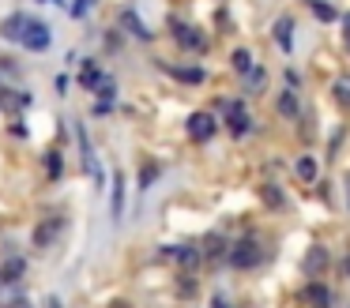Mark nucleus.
Wrapping results in <instances>:
<instances>
[{"label":"nucleus","instance_id":"nucleus-27","mask_svg":"<svg viewBox=\"0 0 350 308\" xmlns=\"http://www.w3.org/2000/svg\"><path fill=\"white\" fill-rule=\"evenodd\" d=\"M91 8H94V0H76V4L68 8V12H72V19H83V15L91 12Z\"/></svg>","mask_w":350,"mask_h":308},{"label":"nucleus","instance_id":"nucleus-33","mask_svg":"<svg viewBox=\"0 0 350 308\" xmlns=\"http://www.w3.org/2000/svg\"><path fill=\"white\" fill-rule=\"evenodd\" d=\"M46 308H61V300H57V297H53V300H46Z\"/></svg>","mask_w":350,"mask_h":308},{"label":"nucleus","instance_id":"nucleus-15","mask_svg":"<svg viewBox=\"0 0 350 308\" xmlns=\"http://www.w3.org/2000/svg\"><path fill=\"white\" fill-rule=\"evenodd\" d=\"M124 218V173H113V222Z\"/></svg>","mask_w":350,"mask_h":308},{"label":"nucleus","instance_id":"nucleus-19","mask_svg":"<svg viewBox=\"0 0 350 308\" xmlns=\"http://www.w3.org/2000/svg\"><path fill=\"white\" fill-rule=\"evenodd\" d=\"M23 270H27L23 260H8L0 267V282H16V278H23Z\"/></svg>","mask_w":350,"mask_h":308},{"label":"nucleus","instance_id":"nucleus-11","mask_svg":"<svg viewBox=\"0 0 350 308\" xmlns=\"http://www.w3.org/2000/svg\"><path fill=\"white\" fill-rule=\"evenodd\" d=\"M121 27H124V30H129V34H132V38H139V42H151V38H154V34H151V30H147V23H144V19H139V15H136V12H121Z\"/></svg>","mask_w":350,"mask_h":308},{"label":"nucleus","instance_id":"nucleus-3","mask_svg":"<svg viewBox=\"0 0 350 308\" xmlns=\"http://www.w3.org/2000/svg\"><path fill=\"white\" fill-rule=\"evenodd\" d=\"M49 42H53V30H49V23L42 19H31V27H27V38H23V49L31 53H46Z\"/></svg>","mask_w":350,"mask_h":308},{"label":"nucleus","instance_id":"nucleus-1","mask_svg":"<svg viewBox=\"0 0 350 308\" xmlns=\"http://www.w3.org/2000/svg\"><path fill=\"white\" fill-rule=\"evenodd\" d=\"M226 263L234 270L256 267V263H260V244H256V240H237V244H230L226 248Z\"/></svg>","mask_w":350,"mask_h":308},{"label":"nucleus","instance_id":"nucleus-34","mask_svg":"<svg viewBox=\"0 0 350 308\" xmlns=\"http://www.w3.org/2000/svg\"><path fill=\"white\" fill-rule=\"evenodd\" d=\"M347 207H350V184H347Z\"/></svg>","mask_w":350,"mask_h":308},{"label":"nucleus","instance_id":"nucleus-12","mask_svg":"<svg viewBox=\"0 0 350 308\" xmlns=\"http://www.w3.org/2000/svg\"><path fill=\"white\" fill-rule=\"evenodd\" d=\"M305 300H312V308H332V290L320 282H309L305 285Z\"/></svg>","mask_w":350,"mask_h":308},{"label":"nucleus","instance_id":"nucleus-21","mask_svg":"<svg viewBox=\"0 0 350 308\" xmlns=\"http://www.w3.org/2000/svg\"><path fill=\"white\" fill-rule=\"evenodd\" d=\"M260 199H264L267 207L279 210V207H282V192H279V184H260Z\"/></svg>","mask_w":350,"mask_h":308},{"label":"nucleus","instance_id":"nucleus-5","mask_svg":"<svg viewBox=\"0 0 350 308\" xmlns=\"http://www.w3.org/2000/svg\"><path fill=\"white\" fill-rule=\"evenodd\" d=\"M76 139H79V150H83V165H87V173H91V180H94V184H102V180H106V173H102L98 158H94V150H91V139H87L83 124L76 128Z\"/></svg>","mask_w":350,"mask_h":308},{"label":"nucleus","instance_id":"nucleus-26","mask_svg":"<svg viewBox=\"0 0 350 308\" xmlns=\"http://www.w3.org/2000/svg\"><path fill=\"white\" fill-rule=\"evenodd\" d=\"M94 90H98V94H102V102H113V90H117V83L109 79V75H102V83H98V87H94Z\"/></svg>","mask_w":350,"mask_h":308},{"label":"nucleus","instance_id":"nucleus-20","mask_svg":"<svg viewBox=\"0 0 350 308\" xmlns=\"http://www.w3.org/2000/svg\"><path fill=\"white\" fill-rule=\"evenodd\" d=\"M297 109H301V105H297V94H294V90H286V94L279 98V113H282L286 120H294Z\"/></svg>","mask_w":350,"mask_h":308},{"label":"nucleus","instance_id":"nucleus-2","mask_svg":"<svg viewBox=\"0 0 350 308\" xmlns=\"http://www.w3.org/2000/svg\"><path fill=\"white\" fill-rule=\"evenodd\" d=\"M226 128H230V135H237V139L252 132V117H249V109H245L241 98L226 102Z\"/></svg>","mask_w":350,"mask_h":308},{"label":"nucleus","instance_id":"nucleus-14","mask_svg":"<svg viewBox=\"0 0 350 308\" xmlns=\"http://www.w3.org/2000/svg\"><path fill=\"white\" fill-rule=\"evenodd\" d=\"M98 83H102V72H98V64H94V60H83V68H79V87L94 90Z\"/></svg>","mask_w":350,"mask_h":308},{"label":"nucleus","instance_id":"nucleus-32","mask_svg":"<svg viewBox=\"0 0 350 308\" xmlns=\"http://www.w3.org/2000/svg\"><path fill=\"white\" fill-rule=\"evenodd\" d=\"M342 270L350 275V248H347V260H342Z\"/></svg>","mask_w":350,"mask_h":308},{"label":"nucleus","instance_id":"nucleus-16","mask_svg":"<svg viewBox=\"0 0 350 308\" xmlns=\"http://www.w3.org/2000/svg\"><path fill=\"white\" fill-rule=\"evenodd\" d=\"M294 173L305 180V184H312V180H317V158H309V154L297 158V162H294Z\"/></svg>","mask_w":350,"mask_h":308},{"label":"nucleus","instance_id":"nucleus-7","mask_svg":"<svg viewBox=\"0 0 350 308\" xmlns=\"http://www.w3.org/2000/svg\"><path fill=\"white\" fill-rule=\"evenodd\" d=\"M215 132H219V124H215L211 113H192V117H189V135L196 143H207Z\"/></svg>","mask_w":350,"mask_h":308},{"label":"nucleus","instance_id":"nucleus-8","mask_svg":"<svg viewBox=\"0 0 350 308\" xmlns=\"http://www.w3.org/2000/svg\"><path fill=\"white\" fill-rule=\"evenodd\" d=\"M64 233V218L61 214H53V218H46V222H38V229H34V244L38 248H49L57 237Z\"/></svg>","mask_w":350,"mask_h":308},{"label":"nucleus","instance_id":"nucleus-24","mask_svg":"<svg viewBox=\"0 0 350 308\" xmlns=\"http://www.w3.org/2000/svg\"><path fill=\"white\" fill-rule=\"evenodd\" d=\"M19 105H27V94H19V90H0V109H19Z\"/></svg>","mask_w":350,"mask_h":308},{"label":"nucleus","instance_id":"nucleus-28","mask_svg":"<svg viewBox=\"0 0 350 308\" xmlns=\"http://www.w3.org/2000/svg\"><path fill=\"white\" fill-rule=\"evenodd\" d=\"M264 79H267L264 68H252V72H249V87H264Z\"/></svg>","mask_w":350,"mask_h":308},{"label":"nucleus","instance_id":"nucleus-17","mask_svg":"<svg viewBox=\"0 0 350 308\" xmlns=\"http://www.w3.org/2000/svg\"><path fill=\"white\" fill-rule=\"evenodd\" d=\"M230 64H234V72H237V75H249L252 68H256V64H252V53H249V49H234Z\"/></svg>","mask_w":350,"mask_h":308},{"label":"nucleus","instance_id":"nucleus-31","mask_svg":"<svg viewBox=\"0 0 350 308\" xmlns=\"http://www.w3.org/2000/svg\"><path fill=\"white\" fill-rule=\"evenodd\" d=\"M342 27H347V49H350V15L342 19Z\"/></svg>","mask_w":350,"mask_h":308},{"label":"nucleus","instance_id":"nucleus-13","mask_svg":"<svg viewBox=\"0 0 350 308\" xmlns=\"http://www.w3.org/2000/svg\"><path fill=\"white\" fill-rule=\"evenodd\" d=\"M324 267H327V252H324V244H312V248H309V255H305V275H320Z\"/></svg>","mask_w":350,"mask_h":308},{"label":"nucleus","instance_id":"nucleus-25","mask_svg":"<svg viewBox=\"0 0 350 308\" xmlns=\"http://www.w3.org/2000/svg\"><path fill=\"white\" fill-rule=\"evenodd\" d=\"M335 102H339V105H350V79H347V75H342V79H335Z\"/></svg>","mask_w":350,"mask_h":308},{"label":"nucleus","instance_id":"nucleus-18","mask_svg":"<svg viewBox=\"0 0 350 308\" xmlns=\"http://www.w3.org/2000/svg\"><path fill=\"white\" fill-rule=\"evenodd\" d=\"M309 8H312V15H317L320 23H335V19H339V12H335L327 0H309Z\"/></svg>","mask_w":350,"mask_h":308},{"label":"nucleus","instance_id":"nucleus-6","mask_svg":"<svg viewBox=\"0 0 350 308\" xmlns=\"http://www.w3.org/2000/svg\"><path fill=\"white\" fill-rule=\"evenodd\" d=\"M27 27H31V15H8V19L0 23V38L4 42H19L23 45V38H27Z\"/></svg>","mask_w":350,"mask_h":308},{"label":"nucleus","instance_id":"nucleus-10","mask_svg":"<svg viewBox=\"0 0 350 308\" xmlns=\"http://www.w3.org/2000/svg\"><path fill=\"white\" fill-rule=\"evenodd\" d=\"M162 72H166V75H174V79H181V83H192V87H200V83L207 79V75H204V68H181V64H162Z\"/></svg>","mask_w":350,"mask_h":308},{"label":"nucleus","instance_id":"nucleus-9","mask_svg":"<svg viewBox=\"0 0 350 308\" xmlns=\"http://www.w3.org/2000/svg\"><path fill=\"white\" fill-rule=\"evenodd\" d=\"M275 45H279L282 53L294 49V19H290V15H279V19H275Z\"/></svg>","mask_w":350,"mask_h":308},{"label":"nucleus","instance_id":"nucleus-30","mask_svg":"<svg viewBox=\"0 0 350 308\" xmlns=\"http://www.w3.org/2000/svg\"><path fill=\"white\" fill-rule=\"evenodd\" d=\"M8 308H31V305H27L23 297H16V300H8Z\"/></svg>","mask_w":350,"mask_h":308},{"label":"nucleus","instance_id":"nucleus-23","mask_svg":"<svg viewBox=\"0 0 350 308\" xmlns=\"http://www.w3.org/2000/svg\"><path fill=\"white\" fill-rule=\"evenodd\" d=\"M46 173H49V180H61V173H64L61 150H49V154H46Z\"/></svg>","mask_w":350,"mask_h":308},{"label":"nucleus","instance_id":"nucleus-29","mask_svg":"<svg viewBox=\"0 0 350 308\" xmlns=\"http://www.w3.org/2000/svg\"><path fill=\"white\" fill-rule=\"evenodd\" d=\"M211 308H234V305H230L226 297H215V300H211Z\"/></svg>","mask_w":350,"mask_h":308},{"label":"nucleus","instance_id":"nucleus-22","mask_svg":"<svg viewBox=\"0 0 350 308\" xmlns=\"http://www.w3.org/2000/svg\"><path fill=\"white\" fill-rule=\"evenodd\" d=\"M159 177H162V165L159 162H147L144 169H139V188H151Z\"/></svg>","mask_w":350,"mask_h":308},{"label":"nucleus","instance_id":"nucleus-4","mask_svg":"<svg viewBox=\"0 0 350 308\" xmlns=\"http://www.w3.org/2000/svg\"><path fill=\"white\" fill-rule=\"evenodd\" d=\"M170 30H174V38H177V45H185V49H204V34H200L196 27H189V23H181V19H170Z\"/></svg>","mask_w":350,"mask_h":308}]
</instances>
